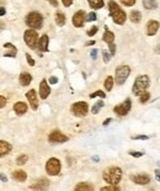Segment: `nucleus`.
I'll use <instances>...</instances> for the list:
<instances>
[{
  "instance_id": "18",
  "label": "nucleus",
  "mask_w": 160,
  "mask_h": 191,
  "mask_svg": "<svg viewBox=\"0 0 160 191\" xmlns=\"http://www.w3.org/2000/svg\"><path fill=\"white\" fill-rule=\"evenodd\" d=\"M14 110H15V112H16L19 116H21V115L26 113V111H27V105H26V102H24V101L16 102V104L14 105Z\"/></svg>"
},
{
  "instance_id": "48",
  "label": "nucleus",
  "mask_w": 160,
  "mask_h": 191,
  "mask_svg": "<svg viewBox=\"0 0 160 191\" xmlns=\"http://www.w3.org/2000/svg\"><path fill=\"white\" fill-rule=\"evenodd\" d=\"M50 3H51L52 6H54V8H57V6H58V1H57V0H50Z\"/></svg>"
},
{
  "instance_id": "33",
  "label": "nucleus",
  "mask_w": 160,
  "mask_h": 191,
  "mask_svg": "<svg viewBox=\"0 0 160 191\" xmlns=\"http://www.w3.org/2000/svg\"><path fill=\"white\" fill-rule=\"evenodd\" d=\"M96 19H97V16H96L95 12H89V14H86V15H85V21H88V22L95 21Z\"/></svg>"
},
{
  "instance_id": "26",
  "label": "nucleus",
  "mask_w": 160,
  "mask_h": 191,
  "mask_svg": "<svg viewBox=\"0 0 160 191\" xmlns=\"http://www.w3.org/2000/svg\"><path fill=\"white\" fill-rule=\"evenodd\" d=\"M102 39L105 41L106 43H112L113 41H115V33H113V32H111V31H108V30H107V27H106V32L103 33Z\"/></svg>"
},
{
  "instance_id": "24",
  "label": "nucleus",
  "mask_w": 160,
  "mask_h": 191,
  "mask_svg": "<svg viewBox=\"0 0 160 191\" xmlns=\"http://www.w3.org/2000/svg\"><path fill=\"white\" fill-rule=\"evenodd\" d=\"M143 6L147 10H154L158 8V3L155 0H143Z\"/></svg>"
},
{
  "instance_id": "14",
  "label": "nucleus",
  "mask_w": 160,
  "mask_h": 191,
  "mask_svg": "<svg viewBox=\"0 0 160 191\" xmlns=\"http://www.w3.org/2000/svg\"><path fill=\"white\" fill-rule=\"evenodd\" d=\"M131 180L138 184V185H147L150 182V178L145 174H139V175H131Z\"/></svg>"
},
{
  "instance_id": "35",
  "label": "nucleus",
  "mask_w": 160,
  "mask_h": 191,
  "mask_svg": "<svg viewBox=\"0 0 160 191\" xmlns=\"http://www.w3.org/2000/svg\"><path fill=\"white\" fill-rule=\"evenodd\" d=\"M102 58H103V62H105V63H108L110 59H111V53L107 52V51H103V52H102Z\"/></svg>"
},
{
  "instance_id": "4",
  "label": "nucleus",
  "mask_w": 160,
  "mask_h": 191,
  "mask_svg": "<svg viewBox=\"0 0 160 191\" xmlns=\"http://www.w3.org/2000/svg\"><path fill=\"white\" fill-rule=\"evenodd\" d=\"M43 24V17L38 11H32L26 16V25L33 30H39Z\"/></svg>"
},
{
  "instance_id": "39",
  "label": "nucleus",
  "mask_w": 160,
  "mask_h": 191,
  "mask_svg": "<svg viewBox=\"0 0 160 191\" xmlns=\"http://www.w3.org/2000/svg\"><path fill=\"white\" fill-rule=\"evenodd\" d=\"M110 46V53H111V56H113V54L116 53V45L112 42V43H108Z\"/></svg>"
},
{
  "instance_id": "2",
  "label": "nucleus",
  "mask_w": 160,
  "mask_h": 191,
  "mask_svg": "<svg viewBox=\"0 0 160 191\" xmlns=\"http://www.w3.org/2000/svg\"><path fill=\"white\" fill-rule=\"evenodd\" d=\"M108 9H110V15L111 17L113 19V21L117 24V25H123L124 22H126V20H127V15H126V12H124L120 6H118L117 3L115 1H111L108 3Z\"/></svg>"
},
{
  "instance_id": "31",
  "label": "nucleus",
  "mask_w": 160,
  "mask_h": 191,
  "mask_svg": "<svg viewBox=\"0 0 160 191\" xmlns=\"http://www.w3.org/2000/svg\"><path fill=\"white\" fill-rule=\"evenodd\" d=\"M149 99H150V94H149L147 90L143 91L141 95H139V100H141L142 104H145V102H147Z\"/></svg>"
},
{
  "instance_id": "50",
  "label": "nucleus",
  "mask_w": 160,
  "mask_h": 191,
  "mask_svg": "<svg viewBox=\"0 0 160 191\" xmlns=\"http://www.w3.org/2000/svg\"><path fill=\"white\" fill-rule=\"evenodd\" d=\"M0 180H1V181H6L8 179H6V176L4 174H0Z\"/></svg>"
},
{
  "instance_id": "27",
  "label": "nucleus",
  "mask_w": 160,
  "mask_h": 191,
  "mask_svg": "<svg viewBox=\"0 0 160 191\" xmlns=\"http://www.w3.org/2000/svg\"><path fill=\"white\" fill-rule=\"evenodd\" d=\"M55 22H57L58 26H63L65 24V15L62 11L55 12Z\"/></svg>"
},
{
  "instance_id": "16",
  "label": "nucleus",
  "mask_w": 160,
  "mask_h": 191,
  "mask_svg": "<svg viewBox=\"0 0 160 191\" xmlns=\"http://www.w3.org/2000/svg\"><path fill=\"white\" fill-rule=\"evenodd\" d=\"M48 42H50V38H48L47 35H43L38 39V43H37V47L41 52H47L48 51Z\"/></svg>"
},
{
  "instance_id": "46",
  "label": "nucleus",
  "mask_w": 160,
  "mask_h": 191,
  "mask_svg": "<svg viewBox=\"0 0 160 191\" xmlns=\"http://www.w3.org/2000/svg\"><path fill=\"white\" fill-rule=\"evenodd\" d=\"M133 139H148L147 136H134V137H132Z\"/></svg>"
},
{
  "instance_id": "9",
  "label": "nucleus",
  "mask_w": 160,
  "mask_h": 191,
  "mask_svg": "<svg viewBox=\"0 0 160 191\" xmlns=\"http://www.w3.org/2000/svg\"><path fill=\"white\" fill-rule=\"evenodd\" d=\"M131 107H132V101H131V99H126V100L122 102V104L115 106L113 111H115L118 116H126V115L129 112Z\"/></svg>"
},
{
  "instance_id": "37",
  "label": "nucleus",
  "mask_w": 160,
  "mask_h": 191,
  "mask_svg": "<svg viewBox=\"0 0 160 191\" xmlns=\"http://www.w3.org/2000/svg\"><path fill=\"white\" fill-rule=\"evenodd\" d=\"M120 1L124 6H133L136 4V0H120Z\"/></svg>"
},
{
  "instance_id": "42",
  "label": "nucleus",
  "mask_w": 160,
  "mask_h": 191,
  "mask_svg": "<svg viewBox=\"0 0 160 191\" xmlns=\"http://www.w3.org/2000/svg\"><path fill=\"white\" fill-rule=\"evenodd\" d=\"M5 105H6V99H5L4 96H1V95H0V108H3Z\"/></svg>"
},
{
  "instance_id": "11",
  "label": "nucleus",
  "mask_w": 160,
  "mask_h": 191,
  "mask_svg": "<svg viewBox=\"0 0 160 191\" xmlns=\"http://www.w3.org/2000/svg\"><path fill=\"white\" fill-rule=\"evenodd\" d=\"M72 22L75 27H83L85 22V11L84 10H79L74 14V16L72 19Z\"/></svg>"
},
{
  "instance_id": "40",
  "label": "nucleus",
  "mask_w": 160,
  "mask_h": 191,
  "mask_svg": "<svg viewBox=\"0 0 160 191\" xmlns=\"http://www.w3.org/2000/svg\"><path fill=\"white\" fill-rule=\"evenodd\" d=\"M26 58H27V63H29V64H30L31 67H33V65H34V60L32 59V57L30 56V54H29V53H27V54H26Z\"/></svg>"
},
{
  "instance_id": "23",
  "label": "nucleus",
  "mask_w": 160,
  "mask_h": 191,
  "mask_svg": "<svg viewBox=\"0 0 160 191\" xmlns=\"http://www.w3.org/2000/svg\"><path fill=\"white\" fill-rule=\"evenodd\" d=\"M4 47H5V48H9V50H10L9 52H6V53L4 54L5 57H16V52H17V50L15 48V46L11 45V43H5Z\"/></svg>"
},
{
  "instance_id": "34",
  "label": "nucleus",
  "mask_w": 160,
  "mask_h": 191,
  "mask_svg": "<svg viewBox=\"0 0 160 191\" xmlns=\"http://www.w3.org/2000/svg\"><path fill=\"white\" fill-rule=\"evenodd\" d=\"M96 96H100V98H105V96H106V94L103 93L102 90H97V91H95L94 94H91V95H90V98H91V99H94V98H96Z\"/></svg>"
},
{
  "instance_id": "17",
  "label": "nucleus",
  "mask_w": 160,
  "mask_h": 191,
  "mask_svg": "<svg viewBox=\"0 0 160 191\" xmlns=\"http://www.w3.org/2000/svg\"><path fill=\"white\" fill-rule=\"evenodd\" d=\"M48 186H50V181H48L47 179H39L36 184H33V185H31L30 187L32 190H44Z\"/></svg>"
},
{
  "instance_id": "6",
  "label": "nucleus",
  "mask_w": 160,
  "mask_h": 191,
  "mask_svg": "<svg viewBox=\"0 0 160 191\" xmlns=\"http://www.w3.org/2000/svg\"><path fill=\"white\" fill-rule=\"evenodd\" d=\"M24 39H25L26 45L29 46L31 50H34L37 47V43H38V33L33 29L27 30L24 33Z\"/></svg>"
},
{
  "instance_id": "47",
  "label": "nucleus",
  "mask_w": 160,
  "mask_h": 191,
  "mask_svg": "<svg viewBox=\"0 0 160 191\" xmlns=\"http://www.w3.org/2000/svg\"><path fill=\"white\" fill-rule=\"evenodd\" d=\"M155 178L160 182V169H155Z\"/></svg>"
},
{
  "instance_id": "53",
  "label": "nucleus",
  "mask_w": 160,
  "mask_h": 191,
  "mask_svg": "<svg viewBox=\"0 0 160 191\" xmlns=\"http://www.w3.org/2000/svg\"><path fill=\"white\" fill-rule=\"evenodd\" d=\"M4 26H5V25H4V24H3L1 21H0V31H1V30L4 29Z\"/></svg>"
},
{
  "instance_id": "45",
  "label": "nucleus",
  "mask_w": 160,
  "mask_h": 191,
  "mask_svg": "<svg viewBox=\"0 0 160 191\" xmlns=\"http://www.w3.org/2000/svg\"><path fill=\"white\" fill-rule=\"evenodd\" d=\"M50 83H51V84H57V83H58V78L51 77V78H50Z\"/></svg>"
},
{
  "instance_id": "30",
  "label": "nucleus",
  "mask_w": 160,
  "mask_h": 191,
  "mask_svg": "<svg viewBox=\"0 0 160 191\" xmlns=\"http://www.w3.org/2000/svg\"><path fill=\"white\" fill-rule=\"evenodd\" d=\"M103 106V101H97L96 104L93 106V108H91V112L94 113V115H96V113H99V111L101 110V107Z\"/></svg>"
},
{
  "instance_id": "3",
  "label": "nucleus",
  "mask_w": 160,
  "mask_h": 191,
  "mask_svg": "<svg viewBox=\"0 0 160 191\" xmlns=\"http://www.w3.org/2000/svg\"><path fill=\"white\" fill-rule=\"evenodd\" d=\"M149 85H150V79L148 75H139L134 80L133 88H132V93H133L136 96H139L143 91L148 89Z\"/></svg>"
},
{
  "instance_id": "21",
  "label": "nucleus",
  "mask_w": 160,
  "mask_h": 191,
  "mask_svg": "<svg viewBox=\"0 0 160 191\" xmlns=\"http://www.w3.org/2000/svg\"><path fill=\"white\" fill-rule=\"evenodd\" d=\"M11 176H12V179L16 181H25L27 179V174L24 170H15V172L11 174Z\"/></svg>"
},
{
  "instance_id": "38",
  "label": "nucleus",
  "mask_w": 160,
  "mask_h": 191,
  "mask_svg": "<svg viewBox=\"0 0 160 191\" xmlns=\"http://www.w3.org/2000/svg\"><path fill=\"white\" fill-rule=\"evenodd\" d=\"M97 30H99V29H97V26H93L91 29H90V30L88 31V35H89V36H94L95 33L97 32Z\"/></svg>"
},
{
  "instance_id": "32",
  "label": "nucleus",
  "mask_w": 160,
  "mask_h": 191,
  "mask_svg": "<svg viewBox=\"0 0 160 191\" xmlns=\"http://www.w3.org/2000/svg\"><path fill=\"white\" fill-rule=\"evenodd\" d=\"M27 160H29V157H27V155H25V154H22V155H20L19 158L16 159V163H17L19 165H24V164H25V163H26Z\"/></svg>"
},
{
  "instance_id": "10",
  "label": "nucleus",
  "mask_w": 160,
  "mask_h": 191,
  "mask_svg": "<svg viewBox=\"0 0 160 191\" xmlns=\"http://www.w3.org/2000/svg\"><path fill=\"white\" fill-rule=\"evenodd\" d=\"M48 139H50L51 143H64V142H68L69 138L60 131H58V129H54L48 136Z\"/></svg>"
},
{
  "instance_id": "41",
  "label": "nucleus",
  "mask_w": 160,
  "mask_h": 191,
  "mask_svg": "<svg viewBox=\"0 0 160 191\" xmlns=\"http://www.w3.org/2000/svg\"><path fill=\"white\" fill-rule=\"evenodd\" d=\"M129 154H131L132 157H136V158H139V157H142L144 153H143V152H133V151H131Z\"/></svg>"
},
{
  "instance_id": "36",
  "label": "nucleus",
  "mask_w": 160,
  "mask_h": 191,
  "mask_svg": "<svg viewBox=\"0 0 160 191\" xmlns=\"http://www.w3.org/2000/svg\"><path fill=\"white\" fill-rule=\"evenodd\" d=\"M120 189H118L117 185H111V186H105V187H102L101 191H118Z\"/></svg>"
},
{
  "instance_id": "1",
  "label": "nucleus",
  "mask_w": 160,
  "mask_h": 191,
  "mask_svg": "<svg viewBox=\"0 0 160 191\" xmlns=\"http://www.w3.org/2000/svg\"><path fill=\"white\" fill-rule=\"evenodd\" d=\"M102 178L107 184L117 185L122 179V170L118 167H110V168L105 169V172L102 174Z\"/></svg>"
},
{
  "instance_id": "7",
  "label": "nucleus",
  "mask_w": 160,
  "mask_h": 191,
  "mask_svg": "<svg viewBox=\"0 0 160 191\" xmlns=\"http://www.w3.org/2000/svg\"><path fill=\"white\" fill-rule=\"evenodd\" d=\"M88 111H89V106H88V102L85 101H78L72 105V112L76 117H84V116H86Z\"/></svg>"
},
{
  "instance_id": "29",
  "label": "nucleus",
  "mask_w": 160,
  "mask_h": 191,
  "mask_svg": "<svg viewBox=\"0 0 160 191\" xmlns=\"http://www.w3.org/2000/svg\"><path fill=\"white\" fill-rule=\"evenodd\" d=\"M112 86H113V78L112 77H107L105 79V89L107 91H110L111 89H112Z\"/></svg>"
},
{
  "instance_id": "12",
  "label": "nucleus",
  "mask_w": 160,
  "mask_h": 191,
  "mask_svg": "<svg viewBox=\"0 0 160 191\" xmlns=\"http://www.w3.org/2000/svg\"><path fill=\"white\" fill-rule=\"evenodd\" d=\"M26 98H27V100H29L30 106H31L32 110H37V107H38V99H37L36 91H34L33 89L29 90L26 93Z\"/></svg>"
},
{
  "instance_id": "20",
  "label": "nucleus",
  "mask_w": 160,
  "mask_h": 191,
  "mask_svg": "<svg viewBox=\"0 0 160 191\" xmlns=\"http://www.w3.org/2000/svg\"><path fill=\"white\" fill-rule=\"evenodd\" d=\"M10 151H11L10 143L5 142V141H0V157H4L6 154H9Z\"/></svg>"
},
{
  "instance_id": "5",
  "label": "nucleus",
  "mask_w": 160,
  "mask_h": 191,
  "mask_svg": "<svg viewBox=\"0 0 160 191\" xmlns=\"http://www.w3.org/2000/svg\"><path fill=\"white\" fill-rule=\"evenodd\" d=\"M131 74V68L128 65H120L116 68V75H115V80L118 85L124 84V81L127 80V78Z\"/></svg>"
},
{
  "instance_id": "19",
  "label": "nucleus",
  "mask_w": 160,
  "mask_h": 191,
  "mask_svg": "<svg viewBox=\"0 0 160 191\" xmlns=\"http://www.w3.org/2000/svg\"><path fill=\"white\" fill-rule=\"evenodd\" d=\"M31 80H32V77H31V74H30V73H27V72H22L21 74H20L19 81H20V84H21L22 86L29 85V84L31 83Z\"/></svg>"
},
{
  "instance_id": "13",
  "label": "nucleus",
  "mask_w": 160,
  "mask_h": 191,
  "mask_svg": "<svg viewBox=\"0 0 160 191\" xmlns=\"http://www.w3.org/2000/svg\"><path fill=\"white\" fill-rule=\"evenodd\" d=\"M51 94V89H50V85H48V81L46 79H42L39 84V96L41 99H47Z\"/></svg>"
},
{
  "instance_id": "28",
  "label": "nucleus",
  "mask_w": 160,
  "mask_h": 191,
  "mask_svg": "<svg viewBox=\"0 0 160 191\" xmlns=\"http://www.w3.org/2000/svg\"><path fill=\"white\" fill-rule=\"evenodd\" d=\"M88 1H89L90 8L94 9V10L101 9L103 6V0H88Z\"/></svg>"
},
{
  "instance_id": "8",
  "label": "nucleus",
  "mask_w": 160,
  "mask_h": 191,
  "mask_svg": "<svg viewBox=\"0 0 160 191\" xmlns=\"http://www.w3.org/2000/svg\"><path fill=\"white\" fill-rule=\"evenodd\" d=\"M46 170L48 175H58L60 172V162L57 158H51L48 159V162L46 163Z\"/></svg>"
},
{
  "instance_id": "44",
  "label": "nucleus",
  "mask_w": 160,
  "mask_h": 191,
  "mask_svg": "<svg viewBox=\"0 0 160 191\" xmlns=\"http://www.w3.org/2000/svg\"><path fill=\"white\" fill-rule=\"evenodd\" d=\"M90 56H91L93 59H96L97 58V50H93L91 52H90Z\"/></svg>"
},
{
  "instance_id": "51",
  "label": "nucleus",
  "mask_w": 160,
  "mask_h": 191,
  "mask_svg": "<svg viewBox=\"0 0 160 191\" xmlns=\"http://www.w3.org/2000/svg\"><path fill=\"white\" fill-rule=\"evenodd\" d=\"M95 45V41H89V42H86V46H93Z\"/></svg>"
},
{
  "instance_id": "22",
  "label": "nucleus",
  "mask_w": 160,
  "mask_h": 191,
  "mask_svg": "<svg viewBox=\"0 0 160 191\" xmlns=\"http://www.w3.org/2000/svg\"><path fill=\"white\" fill-rule=\"evenodd\" d=\"M129 20L133 24H138L139 21H141L142 20V14L139 12L138 10H133L131 14H129Z\"/></svg>"
},
{
  "instance_id": "15",
  "label": "nucleus",
  "mask_w": 160,
  "mask_h": 191,
  "mask_svg": "<svg viewBox=\"0 0 160 191\" xmlns=\"http://www.w3.org/2000/svg\"><path fill=\"white\" fill-rule=\"evenodd\" d=\"M159 27H160L159 21H156V20H149L148 25H147V33H148V36H154L155 33L158 32Z\"/></svg>"
},
{
  "instance_id": "52",
  "label": "nucleus",
  "mask_w": 160,
  "mask_h": 191,
  "mask_svg": "<svg viewBox=\"0 0 160 191\" xmlns=\"http://www.w3.org/2000/svg\"><path fill=\"white\" fill-rule=\"evenodd\" d=\"M111 122V118H107V120H105V122H103V126H106V125H108Z\"/></svg>"
},
{
  "instance_id": "25",
  "label": "nucleus",
  "mask_w": 160,
  "mask_h": 191,
  "mask_svg": "<svg viewBox=\"0 0 160 191\" xmlns=\"http://www.w3.org/2000/svg\"><path fill=\"white\" fill-rule=\"evenodd\" d=\"M75 190L76 191H93L94 187H93V185H90V184L80 182V184H78V185L75 186Z\"/></svg>"
},
{
  "instance_id": "49",
  "label": "nucleus",
  "mask_w": 160,
  "mask_h": 191,
  "mask_svg": "<svg viewBox=\"0 0 160 191\" xmlns=\"http://www.w3.org/2000/svg\"><path fill=\"white\" fill-rule=\"evenodd\" d=\"M5 12H6L5 8H3V6H0V16H3V15H5Z\"/></svg>"
},
{
  "instance_id": "43",
  "label": "nucleus",
  "mask_w": 160,
  "mask_h": 191,
  "mask_svg": "<svg viewBox=\"0 0 160 191\" xmlns=\"http://www.w3.org/2000/svg\"><path fill=\"white\" fill-rule=\"evenodd\" d=\"M62 3H63L64 6H67V8H68V6H70L73 4V0H62Z\"/></svg>"
}]
</instances>
